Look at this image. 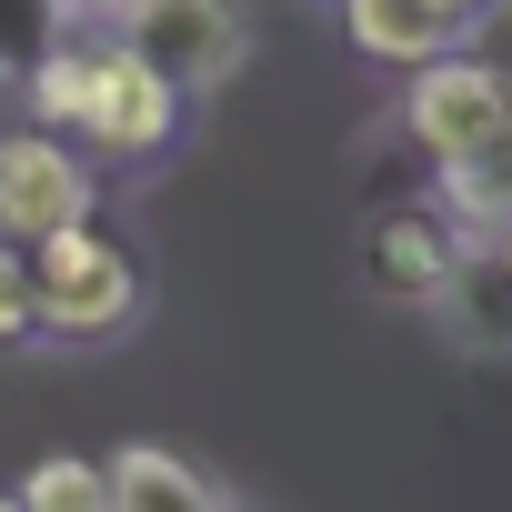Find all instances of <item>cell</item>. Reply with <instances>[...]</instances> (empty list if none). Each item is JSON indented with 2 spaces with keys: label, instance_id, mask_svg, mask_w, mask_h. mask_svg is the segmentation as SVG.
<instances>
[{
  "label": "cell",
  "instance_id": "6da1fadb",
  "mask_svg": "<svg viewBox=\"0 0 512 512\" xmlns=\"http://www.w3.org/2000/svg\"><path fill=\"white\" fill-rule=\"evenodd\" d=\"M21 262H31V312H41L51 342H111V332H131L141 262H131V241H111L91 211L61 221V231H41V241H21Z\"/></svg>",
  "mask_w": 512,
  "mask_h": 512
},
{
  "label": "cell",
  "instance_id": "7a4b0ae2",
  "mask_svg": "<svg viewBox=\"0 0 512 512\" xmlns=\"http://www.w3.org/2000/svg\"><path fill=\"white\" fill-rule=\"evenodd\" d=\"M111 31H121V41H131V51H141L181 101L231 91L241 61H251V21L231 11V0H121Z\"/></svg>",
  "mask_w": 512,
  "mask_h": 512
},
{
  "label": "cell",
  "instance_id": "3957f363",
  "mask_svg": "<svg viewBox=\"0 0 512 512\" xmlns=\"http://www.w3.org/2000/svg\"><path fill=\"white\" fill-rule=\"evenodd\" d=\"M402 131L422 141V161H432V171L482 161V151L512 131V71H492V61H472V51L422 61V71H412V91H402Z\"/></svg>",
  "mask_w": 512,
  "mask_h": 512
},
{
  "label": "cell",
  "instance_id": "277c9868",
  "mask_svg": "<svg viewBox=\"0 0 512 512\" xmlns=\"http://www.w3.org/2000/svg\"><path fill=\"white\" fill-rule=\"evenodd\" d=\"M181 91L121 41V31H101L91 41V111H81V131L101 141V151H121V161H161L171 141H181Z\"/></svg>",
  "mask_w": 512,
  "mask_h": 512
},
{
  "label": "cell",
  "instance_id": "5b68a950",
  "mask_svg": "<svg viewBox=\"0 0 512 512\" xmlns=\"http://www.w3.org/2000/svg\"><path fill=\"white\" fill-rule=\"evenodd\" d=\"M81 211H91V171H81V151L61 131L31 121V131L0 141V241H41V231H61Z\"/></svg>",
  "mask_w": 512,
  "mask_h": 512
},
{
  "label": "cell",
  "instance_id": "8992f818",
  "mask_svg": "<svg viewBox=\"0 0 512 512\" xmlns=\"http://www.w3.org/2000/svg\"><path fill=\"white\" fill-rule=\"evenodd\" d=\"M362 262H372V292L382 302H432L442 282H452V262H462V231L442 221V201L422 191V201H392L372 231H362Z\"/></svg>",
  "mask_w": 512,
  "mask_h": 512
},
{
  "label": "cell",
  "instance_id": "52a82bcc",
  "mask_svg": "<svg viewBox=\"0 0 512 512\" xmlns=\"http://www.w3.org/2000/svg\"><path fill=\"white\" fill-rule=\"evenodd\" d=\"M432 322H442V342L452 352H512V272L492 262V241H462V262H452V282L422 302Z\"/></svg>",
  "mask_w": 512,
  "mask_h": 512
},
{
  "label": "cell",
  "instance_id": "ba28073f",
  "mask_svg": "<svg viewBox=\"0 0 512 512\" xmlns=\"http://www.w3.org/2000/svg\"><path fill=\"white\" fill-rule=\"evenodd\" d=\"M342 31H352V51H362V61H402V71H422V61L462 51V31L432 11V0H342Z\"/></svg>",
  "mask_w": 512,
  "mask_h": 512
},
{
  "label": "cell",
  "instance_id": "9c48e42d",
  "mask_svg": "<svg viewBox=\"0 0 512 512\" xmlns=\"http://www.w3.org/2000/svg\"><path fill=\"white\" fill-rule=\"evenodd\" d=\"M101 482H111V512H221V492H211L181 452H161V442L111 452V462H101Z\"/></svg>",
  "mask_w": 512,
  "mask_h": 512
},
{
  "label": "cell",
  "instance_id": "30bf717a",
  "mask_svg": "<svg viewBox=\"0 0 512 512\" xmlns=\"http://www.w3.org/2000/svg\"><path fill=\"white\" fill-rule=\"evenodd\" d=\"M21 91H31V121H41V131H81V111H91V41L61 31V41L21 71Z\"/></svg>",
  "mask_w": 512,
  "mask_h": 512
},
{
  "label": "cell",
  "instance_id": "8fae6325",
  "mask_svg": "<svg viewBox=\"0 0 512 512\" xmlns=\"http://www.w3.org/2000/svg\"><path fill=\"white\" fill-rule=\"evenodd\" d=\"M21 512H111V482H101V462H81V452H51V462H31L21 472V492H11Z\"/></svg>",
  "mask_w": 512,
  "mask_h": 512
},
{
  "label": "cell",
  "instance_id": "7c38bea8",
  "mask_svg": "<svg viewBox=\"0 0 512 512\" xmlns=\"http://www.w3.org/2000/svg\"><path fill=\"white\" fill-rule=\"evenodd\" d=\"M61 41V21H51V0H0V81H21L41 51Z\"/></svg>",
  "mask_w": 512,
  "mask_h": 512
},
{
  "label": "cell",
  "instance_id": "4fadbf2b",
  "mask_svg": "<svg viewBox=\"0 0 512 512\" xmlns=\"http://www.w3.org/2000/svg\"><path fill=\"white\" fill-rule=\"evenodd\" d=\"M11 342H41V312H31V262L21 241H0V352Z\"/></svg>",
  "mask_w": 512,
  "mask_h": 512
},
{
  "label": "cell",
  "instance_id": "5bb4252c",
  "mask_svg": "<svg viewBox=\"0 0 512 512\" xmlns=\"http://www.w3.org/2000/svg\"><path fill=\"white\" fill-rule=\"evenodd\" d=\"M432 11H442V21H452V31H462V41H472V31H482V21H492V0H432Z\"/></svg>",
  "mask_w": 512,
  "mask_h": 512
},
{
  "label": "cell",
  "instance_id": "9a60e30c",
  "mask_svg": "<svg viewBox=\"0 0 512 512\" xmlns=\"http://www.w3.org/2000/svg\"><path fill=\"white\" fill-rule=\"evenodd\" d=\"M482 161H492V171H502V191H512V131H502V141H492Z\"/></svg>",
  "mask_w": 512,
  "mask_h": 512
},
{
  "label": "cell",
  "instance_id": "2e32d148",
  "mask_svg": "<svg viewBox=\"0 0 512 512\" xmlns=\"http://www.w3.org/2000/svg\"><path fill=\"white\" fill-rule=\"evenodd\" d=\"M492 262H502V272H512V221H502V231H492Z\"/></svg>",
  "mask_w": 512,
  "mask_h": 512
},
{
  "label": "cell",
  "instance_id": "e0dca14e",
  "mask_svg": "<svg viewBox=\"0 0 512 512\" xmlns=\"http://www.w3.org/2000/svg\"><path fill=\"white\" fill-rule=\"evenodd\" d=\"M0 512H21V502H11V492H0Z\"/></svg>",
  "mask_w": 512,
  "mask_h": 512
},
{
  "label": "cell",
  "instance_id": "ac0fdd59",
  "mask_svg": "<svg viewBox=\"0 0 512 512\" xmlns=\"http://www.w3.org/2000/svg\"><path fill=\"white\" fill-rule=\"evenodd\" d=\"M221 512H231V502H221Z\"/></svg>",
  "mask_w": 512,
  "mask_h": 512
}]
</instances>
